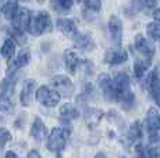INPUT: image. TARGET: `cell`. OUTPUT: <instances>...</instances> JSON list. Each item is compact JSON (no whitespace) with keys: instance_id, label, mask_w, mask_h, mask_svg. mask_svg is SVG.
<instances>
[{"instance_id":"cell-1","label":"cell","mask_w":160,"mask_h":158,"mask_svg":"<svg viewBox=\"0 0 160 158\" xmlns=\"http://www.w3.org/2000/svg\"><path fill=\"white\" fill-rule=\"evenodd\" d=\"M113 85H114V96L116 100L120 101L124 108H131L135 103V96L131 90V82L127 74H118L113 79Z\"/></svg>"},{"instance_id":"cell-2","label":"cell","mask_w":160,"mask_h":158,"mask_svg":"<svg viewBox=\"0 0 160 158\" xmlns=\"http://www.w3.org/2000/svg\"><path fill=\"white\" fill-rule=\"evenodd\" d=\"M52 29V21L48 11H36V13H31L29 24H28V31L31 35L38 36L43 32H48Z\"/></svg>"},{"instance_id":"cell-3","label":"cell","mask_w":160,"mask_h":158,"mask_svg":"<svg viewBox=\"0 0 160 158\" xmlns=\"http://www.w3.org/2000/svg\"><path fill=\"white\" fill-rule=\"evenodd\" d=\"M68 136H70V130L66 129V128H54L52 130L50 136L48 139V148L53 153H60V151L64 150L66 147V143L68 140Z\"/></svg>"},{"instance_id":"cell-4","label":"cell","mask_w":160,"mask_h":158,"mask_svg":"<svg viewBox=\"0 0 160 158\" xmlns=\"http://www.w3.org/2000/svg\"><path fill=\"white\" fill-rule=\"evenodd\" d=\"M60 95L54 89H49L48 86H41L36 90V100L45 107H56L60 103Z\"/></svg>"},{"instance_id":"cell-5","label":"cell","mask_w":160,"mask_h":158,"mask_svg":"<svg viewBox=\"0 0 160 158\" xmlns=\"http://www.w3.org/2000/svg\"><path fill=\"white\" fill-rule=\"evenodd\" d=\"M50 86L58 93L60 96H71L74 93V85L71 79L64 75H57L50 79Z\"/></svg>"},{"instance_id":"cell-6","label":"cell","mask_w":160,"mask_h":158,"mask_svg":"<svg viewBox=\"0 0 160 158\" xmlns=\"http://www.w3.org/2000/svg\"><path fill=\"white\" fill-rule=\"evenodd\" d=\"M143 86H145L146 89H149L150 95H152V99L156 101L158 107H160V79H159L158 72L156 71L150 72L145 79Z\"/></svg>"},{"instance_id":"cell-7","label":"cell","mask_w":160,"mask_h":158,"mask_svg":"<svg viewBox=\"0 0 160 158\" xmlns=\"http://www.w3.org/2000/svg\"><path fill=\"white\" fill-rule=\"evenodd\" d=\"M109 33L113 43L120 46L122 39V22L117 16H112L109 20Z\"/></svg>"},{"instance_id":"cell-8","label":"cell","mask_w":160,"mask_h":158,"mask_svg":"<svg viewBox=\"0 0 160 158\" xmlns=\"http://www.w3.org/2000/svg\"><path fill=\"white\" fill-rule=\"evenodd\" d=\"M29 58H31V53H29L28 49L22 50L15 58H13L10 61V64H8V67H7V74L8 75L15 74L18 69H21L22 67H25L27 64L29 63Z\"/></svg>"},{"instance_id":"cell-9","label":"cell","mask_w":160,"mask_h":158,"mask_svg":"<svg viewBox=\"0 0 160 158\" xmlns=\"http://www.w3.org/2000/svg\"><path fill=\"white\" fill-rule=\"evenodd\" d=\"M36 87V82L33 79H28V81L24 82L22 89H21V95H20V101L24 107H28L32 101V95L35 92Z\"/></svg>"},{"instance_id":"cell-10","label":"cell","mask_w":160,"mask_h":158,"mask_svg":"<svg viewBox=\"0 0 160 158\" xmlns=\"http://www.w3.org/2000/svg\"><path fill=\"white\" fill-rule=\"evenodd\" d=\"M29 18H31V11L28 8H18L15 16L13 17V25L15 28L21 29V31H25L28 28V24H29Z\"/></svg>"},{"instance_id":"cell-11","label":"cell","mask_w":160,"mask_h":158,"mask_svg":"<svg viewBox=\"0 0 160 158\" xmlns=\"http://www.w3.org/2000/svg\"><path fill=\"white\" fill-rule=\"evenodd\" d=\"M58 31L61 33H64L66 36L74 39L77 35H78V31H77V25L72 20H68V18H58L56 22Z\"/></svg>"},{"instance_id":"cell-12","label":"cell","mask_w":160,"mask_h":158,"mask_svg":"<svg viewBox=\"0 0 160 158\" xmlns=\"http://www.w3.org/2000/svg\"><path fill=\"white\" fill-rule=\"evenodd\" d=\"M128 58V53L125 50L117 49V50H110L104 54V63L110 64V65H117V64L125 63Z\"/></svg>"},{"instance_id":"cell-13","label":"cell","mask_w":160,"mask_h":158,"mask_svg":"<svg viewBox=\"0 0 160 158\" xmlns=\"http://www.w3.org/2000/svg\"><path fill=\"white\" fill-rule=\"evenodd\" d=\"M135 49L142 54L143 57L152 58L155 54V49L152 47V44L146 40V38H143L142 35H137L135 36Z\"/></svg>"},{"instance_id":"cell-14","label":"cell","mask_w":160,"mask_h":158,"mask_svg":"<svg viewBox=\"0 0 160 158\" xmlns=\"http://www.w3.org/2000/svg\"><path fill=\"white\" fill-rule=\"evenodd\" d=\"M98 82H99V86H100V89H102V92L104 93V96H106L109 100H116L113 79H110L109 75L102 74L99 77V79H98Z\"/></svg>"},{"instance_id":"cell-15","label":"cell","mask_w":160,"mask_h":158,"mask_svg":"<svg viewBox=\"0 0 160 158\" xmlns=\"http://www.w3.org/2000/svg\"><path fill=\"white\" fill-rule=\"evenodd\" d=\"M79 117V111L75 105L72 104H64L60 108V119L64 122H71Z\"/></svg>"},{"instance_id":"cell-16","label":"cell","mask_w":160,"mask_h":158,"mask_svg":"<svg viewBox=\"0 0 160 158\" xmlns=\"http://www.w3.org/2000/svg\"><path fill=\"white\" fill-rule=\"evenodd\" d=\"M85 117V122L89 128H95L98 123L100 122V119L103 118V111L98 110V108H88L84 114Z\"/></svg>"},{"instance_id":"cell-17","label":"cell","mask_w":160,"mask_h":158,"mask_svg":"<svg viewBox=\"0 0 160 158\" xmlns=\"http://www.w3.org/2000/svg\"><path fill=\"white\" fill-rule=\"evenodd\" d=\"M64 63H66L67 69H68L71 74H74V72L77 71V68L81 65V60H79L78 54L72 50L66 51V54H64Z\"/></svg>"},{"instance_id":"cell-18","label":"cell","mask_w":160,"mask_h":158,"mask_svg":"<svg viewBox=\"0 0 160 158\" xmlns=\"http://www.w3.org/2000/svg\"><path fill=\"white\" fill-rule=\"evenodd\" d=\"M146 126H148V130H155L158 132L160 129V114L158 112V110L155 108H149L148 111V115H146Z\"/></svg>"},{"instance_id":"cell-19","label":"cell","mask_w":160,"mask_h":158,"mask_svg":"<svg viewBox=\"0 0 160 158\" xmlns=\"http://www.w3.org/2000/svg\"><path fill=\"white\" fill-rule=\"evenodd\" d=\"M45 135H46V128H45L43 121H42L39 117H36L35 119H33L32 128H31V136H32L35 140L41 142L42 139L45 137Z\"/></svg>"},{"instance_id":"cell-20","label":"cell","mask_w":160,"mask_h":158,"mask_svg":"<svg viewBox=\"0 0 160 158\" xmlns=\"http://www.w3.org/2000/svg\"><path fill=\"white\" fill-rule=\"evenodd\" d=\"M150 64H152L150 58H146V60H135V63H134V74H135V77H137L138 79H142L143 75L146 74V71L149 69Z\"/></svg>"},{"instance_id":"cell-21","label":"cell","mask_w":160,"mask_h":158,"mask_svg":"<svg viewBox=\"0 0 160 158\" xmlns=\"http://www.w3.org/2000/svg\"><path fill=\"white\" fill-rule=\"evenodd\" d=\"M74 40H75L77 46L79 49H82V50H92V49L95 47L93 40H92V38L89 35H79L78 33V35L74 38Z\"/></svg>"},{"instance_id":"cell-22","label":"cell","mask_w":160,"mask_h":158,"mask_svg":"<svg viewBox=\"0 0 160 158\" xmlns=\"http://www.w3.org/2000/svg\"><path fill=\"white\" fill-rule=\"evenodd\" d=\"M0 53H2V56L4 57L6 60H11L15 53V43L13 39H7V40L3 43L2 49H0Z\"/></svg>"},{"instance_id":"cell-23","label":"cell","mask_w":160,"mask_h":158,"mask_svg":"<svg viewBox=\"0 0 160 158\" xmlns=\"http://www.w3.org/2000/svg\"><path fill=\"white\" fill-rule=\"evenodd\" d=\"M17 10H18L17 0H7V2L4 3V6H3V8H2L3 14L6 16L7 20H13V17L15 16Z\"/></svg>"},{"instance_id":"cell-24","label":"cell","mask_w":160,"mask_h":158,"mask_svg":"<svg viewBox=\"0 0 160 158\" xmlns=\"http://www.w3.org/2000/svg\"><path fill=\"white\" fill-rule=\"evenodd\" d=\"M74 0H52V7L57 13H66L72 7Z\"/></svg>"},{"instance_id":"cell-25","label":"cell","mask_w":160,"mask_h":158,"mask_svg":"<svg viewBox=\"0 0 160 158\" xmlns=\"http://www.w3.org/2000/svg\"><path fill=\"white\" fill-rule=\"evenodd\" d=\"M84 7H85V14L88 13L96 14L100 11L102 3H100V0H84Z\"/></svg>"},{"instance_id":"cell-26","label":"cell","mask_w":160,"mask_h":158,"mask_svg":"<svg viewBox=\"0 0 160 158\" xmlns=\"http://www.w3.org/2000/svg\"><path fill=\"white\" fill-rule=\"evenodd\" d=\"M8 35H10V38H13V40H15L18 44H24L25 43V36H24V33L21 29L15 28V26L13 25V28L8 29Z\"/></svg>"},{"instance_id":"cell-27","label":"cell","mask_w":160,"mask_h":158,"mask_svg":"<svg viewBox=\"0 0 160 158\" xmlns=\"http://www.w3.org/2000/svg\"><path fill=\"white\" fill-rule=\"evenodd\" d=\"M11 110H13V103H11L8 95H6V93L0 95V111L2 112H10Z\"/></svg>"},{"instance_id":"cell-28","label":"cell","mask_w":160,"mask_h":158,"mask_svg":"<svg viewBox=\"0 0 160 158\" xmlns=\"http://www.w3.org/2000/svg\"><path fill=\"white\" fill-rule=\"evenodd\" d=\"M127 137L130 139V140H137V139L142 137V128H141L139 122H135L134 125L130 128V132H128Z\"/></svg>"},{"instance_id":"cell-29","label":"cell","mask_w":160,"mask_h":158,"mask_svg":"<svg viewBox=\"0 0 160 158\" xmlns=\"http://www.w3.org/2000/svg\"><path fill=\"white\" fill-rule=\"evenodd\" d=\"M148 35L153 40H160V24L159 22H150L148 25Z\"/></svg>"},{"instance_id":"cell-30","label":"cell","mask_w":160,"mask_h":158,"mask_svg":"<svg viewBox=\"0 0 160 158\" xmlns=\"http://www.w3.org/2000/svg\"><path fill=\"white\" fill-rule=\"evenodd\" d=\"M11 140V133L6 128H0V147H4Z\"/></svg>"},{"instance_id":"cell-31","label":"cell","mask_w":160,"mask_h":158,"mask_svg":"<svg viewBox=\"0 0 160 158\" xmlns=\"http://www.w3.org/2000/svg\"><path fill=\"white\" fill-rule=\"evenodd\" d=\"M143 157H160V150L155 147H148L143 151Z\"/></svg>"},{"instance_id":"cell-32","label":"cell","mask_w":160,"mask_h":158,"mask_svg":"<svg viewBox=\"0 0 160 158\" xmlns=\"http://www.w3.org/2000/svg\"><path fill=\"white\" fill-rule=\"evenodd\" d=\"M156 2H158V0H139L142 7H145V8H153L156 4Z\"/></svg>"},{"instance_id":"cell-33","label":"cell","mask_w":160,"mask_h":158,"mask_svg":"<svg viewBox=\"0 0 160 158\" xmlns=\"http://www.w3.org/2000/svg\"><path fill=\"white\" fill-rule=\"evenodd\" d=\"M160 140V136L158 132H155V130H150L149 132V142L150 143H159Z\"/></svg>"},{"instance_id":"cell-34","label":"cell","mask_w":160,"mask_h":158,"mask_svg":"<svg viewBox=\"0 0 160 158\" xmlns=\"http://www.w3.org/2000/svg\"><path fill=\"white\" fill-rule=\"evenodd\" d=\"M81 64H82V67H84V71H85V74H92V69H93V65H92L89 61H84L82 63L81 61Z\"/></svg>"},{"instance_id":"cell-35","label":"cell","mask_w":160,"mask_h":158,"mask_svg":"<svg viewBox=\"0 0 160 158\" xmlns=\"http://www.w3.org/2000/svg\"><path fill=\"white\" fill-rule=\"evenodd\" d=\"M153 18H155V21H160V7L158 10H155V13H153Z\"/></svg>"},{"instance_id":"cell-36","label":"cell","mask_w":160,"mask_h":158,"mask_svg":"<svg viewBox=\"0 0 160 158\" xmlns=\"http://www.w3.org/2000/svg\"><path fill=\"white\" fill-rule=\"evenodd\" d=\"M28 157H41V154H39L38 151L32 150V151H29V153H28Z\"/></svg>"},{"instance_id":"cell-37","label":"cell","mask_w":160,"mask_h":158,"mask_svg":"<svg viewBox=\"0 0 160 158\" xmlns=\"http://www.w3.org/2000/svg\"><path fill=\"white\" fill-rule=\"evenodd\" d=\"M6 157H17V154L11 153V151H7V153H6Z\"/></svg>"},{"instance_id":"cell-38","label":"cell","mask_w":160,"mask_h":158,"mask_svg":"<svg viewBox=\"0 0 160 158\" xmlns=\"http://www.w3.org/2000/svg\"><path fill=\"white\" fill-rule=\"evenodd\" d=\"M38 2H39V3H43V2H45V0H38Z\"/></svg>"},{"instance_id":"cell-39","label":"cell","mask_w":160,"mask_h":158,"mask_svg":"<svg viewBox=\"0 0 160 158\" xmlns=\"http://www.w3.org/2000/svg\"><path fill=\"white\" fill-rule=\"evenodd\" d=\"M25 2H27V0H25Z\"/></svg>"}]
</instances>
